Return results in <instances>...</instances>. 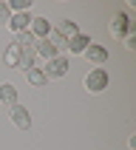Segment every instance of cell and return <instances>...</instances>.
Wrapping results in <instances>:
<instances>
[{
    "label": "cell",
    "mask_w": 136,
    "mask_h": 150,
    "mask_svg": "<svg viewBox=\"0 0 136 150\" xmlns=\"http://www.w3.org/2000/svg\"><path fill=\"white\" fill-rule=\"evenodd\" d=\"M108 82H110V76L105 68H91L88 74H85L82 85H85V91L88 93H102V91H108Z\"/></svg>",
    "instance_id": "1"
},
{
    "label": "cell",
    "mask_w": 136,
    "mask_h": 150,
    "mask_svg": "<svg viewBox=\"0 0 136 150\" xmlns=\"http://www.w3.org/2000/svg\"><path fill=\"white\" fill-rule=\"evenodd\" d=\"M108 31L113 34V37H125V34H130V31H136V23L130 20V14H127V8H119L116 14L110 17V25H108Z\"/></svg>",
    "instance_id": "2"
},
{
    "label": "cell",
    "mask_w": 136,
    "mask_h": 150,
    "mask_svg": "<svg viewBox=\"0 0 136 150\" xmlns=\"http://www.w3.org/2000/svg\"><path fill=\"white\" fill-rule=\"evenodd\" d=\"M42 74H45V79H62V76H68V57L59 54V57L48 59L45 68H42Z\"/></svg>",
    "instance_id": "3"
},
{
    "label": "cell",
    "mask_w": 136,
    "mask_h": 150,
    "mask_svg": "<svg viewBox=\"0 0 136 150\" xmlns=\"http://www.w3.org/2000/svg\"><path fill=\"white\" fill-rule=\"evenodd\" d=\"M8 119L14 122L17 130H28V127H31V110L25 108V105H20V102L8 108Z\"/></svg>",
    "instance_id": "4"
},
{
    "label": "cell",
    "mask_w": 136,
    "mask_h": 150,
    "mask_svg": "<svg viewBox=\"0 0 136 150\" xmlns=\"http://www.w3.org/2000/svg\"><path fill=\"white\" fill-rule=\"evenodd\" d=\"M28 31L34 34V40H45V37H51V31H54V23H51L48 17H31Z\"/></svg>",
    "instance_id": "5"
},
{
    "label": "cell",
    "mask_w": 136,
    "mask_h": 150,
    "mask_svg": "<svg viewBox=\"0 0 136 150\" xmlns=\"http://www.w3.org/2000/svg\"><path fill=\"white\" fill-rule=\"evenodd\" d=\"M82 57L99 68V65H105V62H108V48H105V45H99V42H91V45L82 51Z\"/></svg>",
    "instance_id": "6"
},
{
    "label": "cell",
    "mask_w": 136,
    "mask_h": 150,
    "mask_svg": "<svg viewBox=\"0 0 136 150\" xmlns=\"http://www.w3.org/2000/svg\"><path fill=\"white\" fill-rule=\"evenodd\" d=\"M31 11H17V14H11L8 17V28H11V31L14 34H20V31H28V25H31Z\"/></svg>",
    "instance_id": "7"
},
{
    "label": "cell",
    "mask_w": 136,
    "mask_h": 150,
    "mask_svg": "<svg viewBox=\"0 0 136 150\" xmlns=\"http://www.w3.org/2000/svg\"><path fill=\"white\" fill-rule=\"evenodd\" d=\"M91 42H93V40L88 37V34H82V31H79L76 37H71V40H68V45H65V48H68V54H79V57H82V51L88 48Z\"/></svg>",
    "instance_id": "8"
},
{
    "label": "cell",
    "mask_w": 136,
    "mask_h": 150,
    "mask_svg": "<svg viewBox=\"0 0 136 150\" xmlns=\"http://www.w3.org/2000/svg\"><path fill=\"white\" fill-rule=\"evenodd\" d=\"M54 31H57L59 37H62V40L68 42L71 37H76V34H79V25H76L74 20H68V17H65V20H59V23L54 25Z\"/></svg>",
    "instance_id": "9"
},
{
    "label": "cell",
    "mask_w": 136,
    "mask_h": 150,
    "mask_svg": "<svg viewBox=\"0 0 136 150\" xmlns=\"http://www.w3.org/2000/svg\"><path fill=\"white\" fill-rule=\"evenodd\" d=\"M34 54H37L40 59H45V62H48V59H54V57H59V54H57V48H54V45L48 42V37H45V40H37V42H34Z\"/></svg>",
    "instance_id": "10"
},
{
    "label": "cell",
    "mask_w": 136,
    "mask_h": 150,
    "mask_svg": "<svg viewBox=\"0 0 136 150\" xmlns=\"http://www.w3.org/2000/svg\"><path fill=\"white\" fill-rule=\"evenodd\" d=\"M17 88L11 82H0V105H6V108H11V105H17Z\"/></svg>",
    "instance_id": "11"
},
{
    "label": "cell",
    "mask_w": 136,
    "mask_h": 150,
    "mask_svg": "<svg viewBox=\"0 0 136 150\" xmlns=\"http://www.w3.org/2000/svg\"><path fill=\"white\" fill-rule=\"evenodd\" d=\"M20 51H23V54H20V65H17V68H20V71H31V68H34V62H37L34 45H31V48H20Z\"/></svg>",
    "instance_id": "12"
},
{
    "label": "cell",
    "mask_w": 136,
    "mask_h": 150,
    "mask_svg": "<svg viewBox=\"0 0 136 150\" xmlns=\"http://www.w3.org/2000/svg\"><path fill=\"white\" fill-rule=\"evenodd\" d=\"M20 54H23V51L17 48L14 42H8V48H6V54H3V62H6L8 68H17V65H20Z\"/></svg>",
    "instance_id": "13"
},
{
    "label": "cell",
    "mask_w": 136,
    "mask_h": 150,
    "mask_svg": "<svg viewBox=\"0 0 136 150\" xmlns=\"http://www.w3.org/2000/svg\"><path fill=\"white\" fill-rule=\"evenodd\" d=\"M25 79H28V85H34V88H42V85L48 82L45 74H42V68H37V65H34L31 71H25Z\"/></svg>",
    "instance_id": "14"
},
{
    "label": "cell",
    "mask_w": 136,
    "mask_h": 150,
    "mask_svg": "<svg viewBox=\"0 0 136 150\" xmlns=\"http://www.w3.org/2000/svg\"><path fill=\"white\" fill-rule=\"evenodd\" d=\"M11 42H14L17 48H31L37 40H34V34H31V31H20V34H14V40H11Z\"/></svg>",
    "instance_id": "15"
},
{
    "label": "cell",
    "mask_w": 136,
    "mask_h": 150,
    "mask_svg": "<svg viewBox=\"0 0 136 150\" xmlns=\"http://www.w3.org/2000/svg\"><path fill=\"white\" fill-rule=\"evenodd\" d=\"M8 8H11V14H17V11H31V0H11Z\"/></svg>",
    "instance_id": "16"
},
{
    "label": "cell",
    "mask_w": 136,
    "mask_h": 150,
    "mask_svg": "<svg viewBox=\"0 0 136 150\" xmlns=\"http://www.w3.org/2000/svg\"><path fill=\"white\" fill-rule=\"evenodd\" d=\"M8 17H11V8H8V3H3V0H0V25H6Z\"/></svg>",
    "instance_id": "17"
},
{
    "label": "cell",
    "mask_w": 136,
    "mask_h": 150,
    "mask_svg": "<svg viewBox=\"0 0 136 150\" xmlns=\"http://www.w3.org/2000/svg\"><path fill=\"white\" fill-rule=\"evenodd\" d=\"M122 40H125V48H127V51H133V48H136V31H130V34H125V37H122Z\"/></svg>",
    "instance_id": "18"
}]
</instances>
